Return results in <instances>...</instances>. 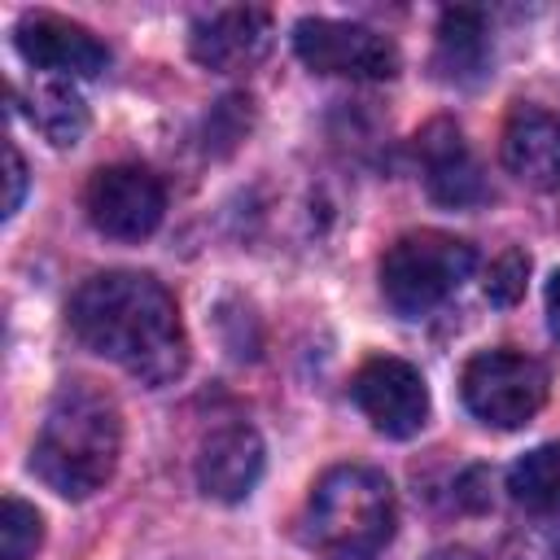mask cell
<instances>
[{"mask_svg":"<svg viewBox=\"0 0 560 560\" xmlns=\"http://www.w3.org/2000/svg\"><path fill=\"white\" fill-rule=\"evenodd\" d=\"M74 337L140 385H171L188 368V332L175 298L144 271H105L70 298Z\"/></svg>","mask_w":560,"mask_h":560,"instance_id":"obj_1","label":"cell"},{"mask_svg":"<svg viewBox=\"0 0 560 560\" xmlns=\"http://www.w3.org/2000/svg\"><path fill=\"white\" fill-rule=\"evenodd\" d=\"M118 451H122V420L114 398L74 381L52 394L48 416L31 446V468L52 494L88 499L114 477Z\"/></svg>","mask_w":560,"mask_h":560,"instance_id":"obj_2","label":"cell"},{"mask_svg":"<svg viewBox=\"0 0 560 560\" xmlns=\"http://www.w3.org/2000/svg\"><path fill=\"white\" fill-rule=\"evenodd\" d=\"M398 508L385 472L363 464L328 468L306 503V534L328 560H368L394 534Z\"/></svg>","mask_w":560,"mask_h":560,"instance_id":"obj_3","label":"cell"},{"mask_svg":"<svg viewBox=\"0 0 560 560\" xmlns=\"http://www.w3.org/2000/svg\"><path fill=\"white\" fill-rule=\"evenodd\" d=\"M472 271V245L451 232H407L381 258V293L385 302L420 319L438 311Z\"/></svg>","mask_w":560,"mask_h":560,"instance_id":"obj_4","label":"cell"},{"mask_svg":"<svg viewBox=\"0 0 560 560\" xmlns=\"http://www.w3.org/2000/svg\"><path fill=\"white\" fill-rule=\"evenodd\" d=\"M464 407L490 429H521L547 402V372L521 350H481L459 376Z\"/></svg>","mask_w":560,"mask_h":560,"instance_id":"obj_5","label":"cell"},{"mask_svg":"<svg viewBox=\"0 0 560 560\" xmlns=\"http://www.w3.org/2000/svg\"><path fill=\"white\" fill-rule=\"evenodd\" d=\"M293 48L315 74L346 79H389L398 70V48L372 26L337 18H302L293 26Z\"/></svg>","mask_w":560,"mask_h":560,"instance_id":"obj_6","label":"cell"},{"mask_svg":"<svg viewBox=\"0 0 560 560\" xmlns=\"http://www.w3.org/2000/svg\"><path fill=\"white\" fill-rule=\"evenodd\" d=\"M83 210L96 232L114 241H140L162 223L166 192L144 166H101L83 188Z\"/></svg>","mask_w":560,"mask_h":560,"instance_id":"obj_7","label":"cell"},{"mask_svg":"<svg viewBox=\"0 0 560 560\" xmlns=\"http://www.w3.org/2000/svg\"><path fill=\"white\" fill-rule=\"evenodd\" d=\"M354 407L368 416V424L385 438H411L429 420V385L424 376L394 354L368 359L350 381Z\"/></svg>","mask_w":560,"mask_h":560,"instance_id":"obj_8","label":"cell"},{"mask_svg":"<svg viewBox=\"0 0 560 560\" xmlns=\"http://www.w3.org/2000/svg\"><path fill=\"white\" fill-rule=\"evenodd\" d=\"M13 44L31 66L66 79H92L109 66L105 44L88 26L57 13H22V22L13 26Z\"/></svg>","mask_w":560,"mask_h":560,"instance_id":"obj_9","label":"cell"},{"mask_svg":"<svg viewBox=\"0 0 560 560\" xmlns=\"http://www.w3.org/2000/svg\"><path fill=\"white\" fill-rule=\"evenodd\" d=\"M271 44V13L267 9H214L192 22L188 48L206 70L236 74L249 70Z\"/></svg>","mask_w":560,"mask_h":560,"instance_id":"obj_10","label":"cell"},{"mask_svg":"<svg viewBox=\"0 0 560 560\" xmlns=\"http://www.w3.org/2000/svg\"><path fill=\"white\" fill-rule=\"evenodd\" d=\"M262 438L232 420V424H219L201 451H197V486L206 499H219V503H241L258 477H262Z\"/></svg>","mask_w":560,"mask_h":560,"instance_id":"obj_11","label":"cell"},{"mask_svg":"<svg viewBox=\"0 0 560 560\" xmlns=\"http://www.w3.org/2000/svg\"><path fill=\"white\" fill-rule=\"evenodd\" d=\"M420 175H424V188L433 201L442 206H472L486 197V179H481V166L468 149V140L459 136L455 122H429L420 131Z\"/></svg>","mask_w":560,"mask_h":560,"instance_id":"obj_12","label":"cell"},{"mask_svg":"<svg viewBox=\"0 0 560 560\" xmlns=\"http://www.w3.org/2000/svg\"><path fill=\"white\" fill-rule=\"evenodd\" d=\"M503 166L529 188H560V118L516 105L503 127Z\"/></svg>","mask_w":560,"mask_h":560,"instance_id":"obj_13","label":"cell"},{"mask_svg":"<svg viewBox=\"0 0 560 560\" xmlns=\"http://www.w3.org/2000/svg\"><path fill=\"white\" fill-rule=\"evenodd\" d=\"M512 503L551 538H560V442L534 446L508 472Z\"/></svg>","mask_w":560,"mask_h":560,"instance_id":"obj_14","label":"cell"},{"mask_svg":"<svg viewBox=\"0 0 560 560\" xmlns=\"http://www.w3.org/2000/svg\"><path fill=\"white\" fill-rule=\"evenodd\" d=\"M438 66L446 79H472L486 66V18L477 9H446L442 13Z\"/></svg>","mask_w":560,"mask_h":560,"instance_id":"obj_15","label":"cell"},{"mask_svg":"<svg viewBox=\"0 0 560 560\" xmlns=\"http://www.w3.org/2000/svg\"><path fill=\"white\" fill-rule=\"evenodd\" d=\"M26 114L52 144H79V136L88 131V105L70 83H39Z\"/></svg>","mask_w":560,"mask_h":560,"instance_id":"obj_16","label":"cell"},{"mask_svg":"<svg viewBox=\"0 0 560 560\" xmlns=\"http://www.w3.org/2000/svg\"><path fill=\"white\" fill-rule=\"evenodd\" d=\"M44 542V521L31 503H22L18 494H4L0 503V556L4 560H31Z\"/></svg>","mask_w":560,"mask_h":560,"instance_id":"obj_17","label":"cell"},{"mask_svg":"<svg viewBox=\"0 0 560 560\" xmlns=\"http://www.w3.org/2000/svg\"><path fill=\"white\" fill-rule=\"evenodd\" d=\"M525 276H529V258L521 249H503L486 271V298L499 306H512L525 293Z\"/></svg>","mask_w":560,"mask_h":560,"instance_id":"obj_18","label":"cell"},{"mask_svg":"<svg viewBox=\"0 0 560 560\" xmlns=\"http://www.w3.org/2000/svg\"><path fill=\"white\" fill-rule=\"evenodd\" d=\"M4 158H9V197H4V214H13L22 206V188H26V162L18 153V144H4Z\"/></svg>","mask_w":560,"mask_h":560,"instance_id":"obj_19","label":"cell"},{"mask_svg":"<svg viewBox=\"0 0 560 560\" xmlns=\"http://www.w3.org/2000/svg\"><path fill=\"white\" fill-rule=\"evenodd\" d=\"M547 328L551 337H560V271L547 280Z\"/></svg>","mask_w":560,"mask_h":560,"instance_id":"obj_20","label":"cell"},{"mask_svg":"<svg viewBox=\"0 0 560 560\" xmlns=\"http://www.w3.org/2000/svg\"><path fill=\"white\" fill-rule=\"evenodd\" d=\"M433 560H468L464 551H442V556H433Z\"/></svg>","mask_w":560,"mask_h":560,"instance_id":"obj_21","label":"cell"}]
</instances>
